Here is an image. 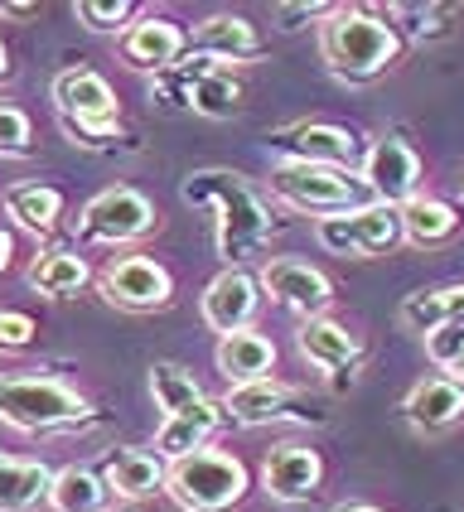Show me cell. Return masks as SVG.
Listing matches in <instances>:
<instances>
[{
	"mask_svg": "<svg viewBox=\"0 0 464 512\" xmlns=\"http://www.w3.org/2000/svg\"><path fill=\"white\" fill-rule=\"evenodd\" d=\"M179 199L189 208L213 213V247L228 266H242L271 242V208L257 189L232 170H194L179 184Z\"/></svg>",
	"mask_w": 464,
	"mask_h": 512,
	"instance_id": "1",
	"label": "cell"
},
{
	"mask_svg": "<svg viewBox=\"0 0 464 512\" xmlns=\"http://www.w3.org/2000/svg\"><path fill=\"white\" fill-rule=\"evenodd\" d=\"M271 145L286 150V160H310V165H339V170H353L358 160V136L348 126H334V121H295V126H281Z\"/></svg>",
	"mask_w": 464,
	"mask_h": 512,
	"instance_id": "14",
	"label": "cell"
},
{
	"mask_svg": "<svg viewBox=\"0 0 464 512\" xmlns=\"http://www.w3.org/2000/svg\"><path fill=\"white\" fill-rule=\"evenodd\" d=\"M460 228V208L445 199H411L402 208V232L411 247H440V242H450Z\"/></svg>",
	"mask_w": 464,
	"mask_h": 512,
	"instance_id": "29",
	"label": "cell"
},
{
	"mask_svg": "<svg viewBox=\"0 0 464 512\" xmlns=\"http://www.w3.org/2000/svg\"><path fill=\"white\" fill-rule=\"evenodd\" d=\"M58 126H63V136L73 145L97 150V155H107V150H112L107 141H116V131H121V121H112V126H87V121H63V116H58Z\"/></svg>",
	"mask_w": 464,
	"mask_h": 512,
	"instance_id": "33",
	"label": "cell"
},
{
	"mask_svg": "<svg viewBox=\"0 0 464 512\" xmlns=\"http://www.w3.org/2000/svg\"><path fill=\"white\" fill-rule=\"evenodd\" d=\"M261 290L276 300V305H286V310L305 314V319H315V314L329 310V300H334V285L329 276L310 266V261H300V256H271L266 266H261Z\"/></svg>",
	"mask_w": 464,
	"mask_h": 512,
	"instance_id": "13",
	"label": "cell"
},
{
	"mask_svg": "<svg viewBox=\"0 0 464 512\" xmlns=\"http://www.w3.org/2000/svg\"><path fill=\"white\" fill-rule=\"evenodd\" d=\"M87 416V401L54 377H0V421L15 430H63Z\"/></svg>",
	"mask_w": 464,
	"mask_h": 512,
	"instance_id": "6",
	"label": "cell"
},
{
	"mask_svg": "<svg viewBox=\"0 0 464 512\" xmlns=\"http://www.w3.org/2000/svg\"><path fill=\"white\" fill-rule=\"evenodd\" d=\"M464 319V285H440V290H416L402 300V324L411 334L431 339L435 329Z\"/></svg>",
	"mask_w": 464,
	"mask_h": 512,
	"instance_id": "26",
	"label": "cell"
},
{
	"mask_svg": "<svg viewBox=\"0 0 464 512\" xmlns=\"http://www.w3.org/2000/svg\"><path fill=\"white\" fill-rule=\"evenodd\" d=\"M271 15L281 20V29H305V20H319V25H324V20L334 15V5H276Z\"/></svg>",
	"mask_w": 464,
	"mask_h": 512,
	"instance_id": "36",
	"label": "cell"
},
{
	"mask_svg": "<svg viewBox=\"0 0 464 512\" xmlns=\"http://www.w3.org/2000/svg\"><path fill=\"white\" fill-rule=\"evenodd\" d=\"M402 54V34L373 10L334 5V15L319 25V58L329 63L334 78L344 83H373Z\"/></svg>",
	"mask_w": 464,
	"mask_h": 512,
	"instance_id": "2",
	"label": "cell"
},
{
	"mask_svg": "<svg viewBox=\"0 0 464 512\" xmlns=\"http://www.w3.org/2000/svg\"><path fill=\"white\" fill-rule=\"evenodd\" d=\"M160 223L155 203L145 199L141 189L131 184H112L102 194H92L78 213V237L83 242H102V247H126V242H141L150 237Z\"/></svg>",
	"mask_w": 464,
	"mask_h": 512,
	"instance_id": "7",
	"label": "cell"
},
{
	"mask_svg": "<svg viewBox=\"0 0 464 512\" xmlns=\"http://www.w3.org/2000/svg\"><path fill=\"white\" fill-rule=\"evenodd\" d=\"M271 194L295 213H315V218H339L373 203L363 174L339 170V165H310V160H281L271 170Z\"/></svg>",
	"mask_w": 464,
	"mask_h": 512,
	"instance_id": "3",
	"label": "cell"
},
{
	"mask_svg": "<svg viewBox=\"0 0 464 512\" xmlns=\"http://www.w3.org/2000/svg\"><path fill=\"white\" fill-rule=\"evenodd\" d=\"M49 92H54V107L63 121H87V126H112V121H121L116 116L112 83L102 73H92V68H63Z\"/></svg>",
	"mask_w": 464,
	"mask_h": 512,
	"instance_id": "15",
	"label": "cell"
},
{
	"mask_svg": "<svg viewBox=\"0 0 464 512\" xmlns=\"http://www.w3.org/2000/svg\"><path fill=\"white\" fill-rule=\"evenodd\" d=\"M184 512H228L247 498V464L223 450H199V455L170 464V488Z\"/></svg>",
	"mask_w": 464,
	"mask_h": 512,
	"instance_id": "5",
	"label": "cell"
},
{
	"mask_svg": "<svg viewBox=\"0 0 464 512\" xmlns=\"http://www.w3.org/2000/svg\"><path fill=\"white\" fill-rule=\"evenodd\" d=\"M34 343V319L25 310H0V353H20Z\"/></svg>",
	"mask_w": 464,
	"mask_h": 512,
	"instance_id": "35",
	"label": "cell"
},
{
	"mask_svg": "<svg viewBox=\"0 0 464 512\" xmlns=\"http://www.w3.org/2000/svg\"><path fill=\"white\" fill-rule=\"evenodd\" d=\"M223 401H194V406H184V411H174V416H165L160 421V430H155V455L165 459V464H179V459L199 455V450H208V440L223 430Z\"/></svg>",
	"mask_w": 464,
	"mask_h": 512,
	"instance_id": "17",
	"label": "cell"
},
{
	"mask_svg": "<svg viewBox=\"0 0 464 512\" xmlns=\"http://www.w3.org/2000/svg\"><path fill=\"white\" fill-rule=\"evenodd\" d=\"M73 15H78L92 34H126V25H131L136 10H131L126 0H78Z\"/></svg>",
	"mask_w": 464,
	"mask_h": 512,
	"instance_id": "32",
	"label": "cell"
},
{
	"mask_svg": "<svg viewBox=\"0 0 464 512\" xmlns=\"http://www.w3.org/2000/svg\"><path fill=\"white\" fill-rule=\"evenodd\" d=\"M97 285H102V295L112 300L116 310H136V314L165 310L174 300L170 271L160 261H150V256H116V261L102 266Z\"/></svg>",
	"mask_w": 464,
	"mask_h": 512,
	"instance_id": "9",
	"label": "cell"
},
{
	"mask_svg": "<svg viewBox=\"0 0 464 512\" xmlns=\"http://www.w3.org/2000/svg\"><path fill=\"white\" fill-rule=\"evenodd\" d=\"M426 353H431L435 368H450L455 358H464V319H460V324H445V329H435L431 339H426Z\"/></svg>",
	"mask_w": 464,
	"mask_h": 512,
	"instance_id": "34",
	"label": "cell"
},
{
	"mask_svg": "<svg viewBox=\"0 0 464 512\" xmlns=\"http://www.w3.org/2000/svg\"><path fill=\"white\" fill-rule=\"evenodd\" d=\"M223 416L232 426H271V421H319V411L300 397L295 387L276 382V377H261V382H242L223 397Z\"/></svg>",
	"mask_w": 464,
	"mask_h": 512,
	"instance_id": "11",
	"label": "cell"
},
{
	"mask_svg": "<svg viewBox=\"0 0 464 512\" xmlns=\"http://www.w3.org/2000/svg\"><path fill=\"white\" fill-rule=\"evenodd\" d=\"M189 54L213 63H247L261 54V34L247 15H208L189 34Z\"/></svg>",
	"mask_w": 464,
	"mask_h": 512,
	"instance_id": "19",
	"label": "cell"
},
{
	"mask_svg": "<svg viewBox=\"0 0 464 512\" xmlns=\"http://www.w3.org/2000/svg\"><path fill=\"white\" fill-rule=\"evenodd\" d=\"M189 49V34L165 20V15H141V20H131L126 34H121V58L131 63V68H145V73H165L174 68L179 58Z\"/></svg>",
	"mask_w": 464,
	"mask_h": 512,
	"instance_id": "18",
	"label": "cell"
},
{
	"mask_svg": "<svg viewBox=\"0 0 464 512\" xmlns=\"http://www.w3.org/2000/svg\"><path fill=\"white\" fill-rule=\"evenodd\" d=\"M319 479H324L319 450L295 445V440L276 445V450L266 455V464H261V488H266L276 503H305V498H315Z\"/></svg>",
	"mask_w": 464,
	"mask_h": 512,
	"instance_id": "16",
	"label": "cell"
},
{
	"mask_svg": "<svg viewBox=\"0 0 464 512\" xmlns=\"http://www.w3.org/2000/svg\"><path fill=\"white\" fill-rule=\"evenodd\" d=\"M199 310H203V324H208L218 339L242 334V329H252V319H257V310H261V281L252 271H242V266H228V271H218V276L208 281Z\"/></svg>",
	"mask_w": 464,
	"mask_h": 512,
	"instance_id": "12",
	"label": "cell"
},
{
	"mask_svg": "<svg viewBox=\"0 0 464 512\" xmlns=\"http://www.w3.org/2000/svg\"><path fill=\"white\" fill-rule=\"evenodd\" d=\"M218 372L228 377L232 387H242V382H261V377H271L276 368V343L257 334V329H242V334H228V339H218Z\"/></svg>",
	"mask_w": 464,
	"mask_h": 512,
	"instance_id": "23",
	"label": "cell"
},
{
	"mask_svg": "<svg viewBox=\"0 0 464 512\" xmlns=\"http://www.w3.org/2000/svg\"><path fill=\"white\" fill-rule=\"evenodd\" d=\"M334 512H382V508H373V503H339Z\"/></svg>",
	"mask_w": 464,
	"mask_h": 512,
	"instance_id": "39",
	"label": "cell"
},
{
	"mask_svg": "<svg viewBox=\"0 0 464 512\" xmlns=\"http://www.w3.org/2000/svg\"><path fill=\"white\" fill-rule=\"evenodd\" d=\"M445 377H450V382H455V387H464V358H455V363H450V368H445Z\"/></svg>",
	"mask_w": 464,
	"mask_h": 512,
	"instance_id": "38",
	"label": "cell"
},
{
	"mask_svg": "<svg viewBox=\"0 0 464 512\" xmlns=\"http://www.w3.org/2000/svg\"><path fill=\"white\" fill-rule=\"evenodd\" d=\"M295 348H300V358H305V363H315L319 372H344V368L353 372L358 368V358H363L358 334H348V324L329 319V314L305 319V324H300V334H295Z\"/></svg>",
	"mask_w": 464,
	"mask_h": 512,
	"instance_id": "20",
	"label": "cell"
},
{
	"mask_svg": "<svg viewBox=\"0 0 464 512\" xmlns=\"http://www.w3.org/2000/svg\"><path fill=\"white\" fill-rule=\"evenodd\" d=\"M107 503H112V488L102 474H92L83 464H68L54 474V488H49L54 512H107Z\"/></svg>",
	"mask_w": 464,
	"mask_h": 512,
	"instance_id": "28",
	"label": "cell"
},
{
	"mask_svg": "<svg viewBox=\"0 0 464 512\" xmlns=\"http://www.w3.org/2000/svg\"><path fill=\"white\" fill-rule=\"evenodd\" d=\"M102 479H107L116 498L145 503V498L170 488V464L160 455H150V450H112L107 464H102Z\"/></svg>",
	"mask_w": 464,
	"mask_h": 512,
	"instance_id": "21",
	"label": "cell"
},
{
	"mask_svg": "<svg viewBox=\"0 0 464 512\" xmlns=\"http://www.w3.org/2000/svg\"><path fill=\"white\" fill-rule=\"evenodd\" d=\"M150 397H155V406H160L165 416H174V411L203 401V392L179 363H155V368H150Z\"/></svg>",
	"mask_w": 464,
	"mask_h": 512,
	"instance_id": "30",
	"label": "cell"
},
{
	"mask_svg": "<svg viewBox=\"0 0 464 512\" xmlns=\"http://www.w3.org/2000/svg\"><path fill=\"white\" fill-rule=\"evenodd\" d=\"M402 416L411 430L421 435H440L464 416V387H455L450 377H421L402 401Z\"/></svg>",
	"mask_w": 464,
	"mask_h": 512,
	"instance_id": "22",
	"label": "cell"
},
{
	"mask_svg": "<svg viewBox=\"0 0 464 512\" xmlns=\"http://www.w3.org/2000/svg\"><path fill=\"white\" fill-rule=\"evenodd\" d=\"M34 150V126H29V112L20 102L0 97V160H20Z\"/></svg>",
	"mask_w": 464,
	"mask_h": 512,
	"instance_id": "31",
	"label": "cell"
},
{
	"mask_svg": "<svg viewBox=\"0 0 464 512\" xmlns=\"http://www.w3.org/2000/svg\"><path fill=\"white\" fill-rule=\"evenodd\" d=\"M25 281L39 290V295H49V300H68V295H78L87 281H92V271H87V261L78 252H68V247H49V252H39L29 261Z\"/></svg>",
	"mask_w": 464,
	"mask_h": 512,
	"instance_id": "25",
	"label": "cell"
},
{
	"mask_svg": "<svg viewBox=\"0 0 464 512\" xmlns=\"http://www.w3.org/2000/svg\"><path fill=\"white\" fill-rule=\"evenodd\" d=\"M54 474L58 469L39 464V459L0 455V512H29L39 503H49Z\"/></svg>",
	"mask_w": 464,
	"mask_h": 512,
	"instance_id": "24",
	"label": "cell"
},
{
	"mask_svg": "<svg viewBox=\"0 0 464 512\" xmlns=\"http://www.w3.org/2000/svg\"><path fill=\"white\" fill-rule=\"evenodd\" d=\"M5 218H15V228L34 232V237H49L58 228V218H63V194H58L54 184H15L10 194H5Z\"/></svg>",
	"mask_w": 464,
	"mask_h": 512,
	"instance_id": "27",
	"label": "cell"
},
{
	"mask_svg": "<svg viewBox=\"0 0 464 512\" xmlns=\"http://www.w3.org/2000/svg\"><path fill=\"white\" fill-rule=\"evenodd\" d=\"M363 184H368V199L373 203L406 208L411 199H421V155L402 136H382L363 155Z\"/></svg>",
	"mask_w": 464,
	"mask_h": 512,
	"instance_id": "10",
	"label": "cell"
},
{
	"mask_svg": "<svg viewBox=\"0 0 464 512\" xmlns=\"http://www.w3.org/2000/svg\"><path fill=\"white\" fill-rule=\"evenodd\" d=\"M0 78H10V49H5V39H0Z\"/></svg>",
	"mask_w": 464,
	"mask_h": 512,
	"instance_id": "40",
	"label": "cell"
},
{
	"mask_svg": "<svg viewBox=\"0 0 464 512\" xmlns=\"http://www.w3.org/2000/svg\"><path fill=\"white\" fill-rule=\"evenodd\" d=\"M10 256H15V242H10V232L0 228V276L10 271Z\"/></svg>",
	"mask_w": 464,
	"mask_h": 512,
	"instance_id": "37",
	"label": "cell"
},
{
	"mask_svg": "<svg viewBox=\"0 0 464 512\" xmlns=\"http://www.w3.org/2000/svg\"><path fill=\"white\" fill-rule=\"evenodd\" d=\"M315 237H319V247H329L334 256H387L406 242L402 208L363 203V208L339 213V218H319Z\"/></svg>",
	"mask_w": 464,
	"mask_h": 512,
	"instance_id": "8",
	"label": "cell"
},
{
	"mask_svg": "<svg viewBox=\"0 0 464 512\" xmlns=\"http://www.w3.org/2000/svg\"><path fill=\"white\" fill-rule=\"evenodd\" d=\"M150 97H160L165 107H184V112H194V116H208V121H228L242 107V83L232 78L223 63L189 54L184 63L155 73Z\"/></svg>",
	"mask_w": 464,
	"mask_h": 512,
	"instance_id": "4",
	"label": "cell"
}]
</instances>
